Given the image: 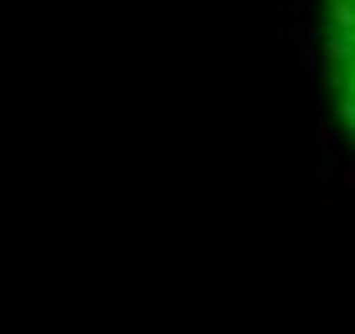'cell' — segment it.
Listing matches in <instances>:
<instances>
[{
  "instance_id": "1",
  "label": "cell",
  "mask_w": 355,
  "mask_h": 334,
  "mask_svg": "<svg viewBox=\"0 0 355 334\" xmlns=\"http://www.w3.org/2000/svg\"><path fill=\"white\" fill-rule=\"evenodd\" d=\"M324 52H329V88H335L340 114L355 134V0H324Z\"/></svg>"
}]
</instances>
